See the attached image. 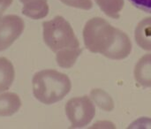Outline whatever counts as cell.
Masks as SVG:
<instances>
[{
	"mask_svg": "<svg viewBox=\"0 0 151 129\" xmlns=\"http://www.w3.org/2000/svg\"><path fill=\"white\" fill-rule=\"evenodd\" d=\"M23 19L17 15H6L0 19V51L8 49L22 34Z\"/></svg>",
	"mask_w": 151,
	"mask_h": 129,
	"instance_id": "7a4b0ae2",
	"label": "cell"
},
{
	"mask_svg": "<svg viewBox=\"0 0 151 129\" xmlns=\"http://www.w3.org/2000/svg\"><path fill=\"white\" fill-rule=\"evenodd\" d=\"M48 6L46 1H34L25 4L22 13L29 18L38 19L47 15Z\"/></svg>",
	"mask_w": 151,
	"mask_h": 129,
	"instance_id": "8992f818",
	"label": "cell"
},
{
	"mask_svg": "<svg viewBox=\"0 0 151 129\" xmlns=\"http://www.w3.org/2000/svg\"><path fill=\"white\" fill-rule=\"evenodd\" d=\"M12 0H0V19H2V15L4 12L12 4Z\"/></svg>",
	"mask_w": 151,
	"mask_h": 129,
	"instance_id": "ba28073f",
	"label": "cell"
},
{
	"mask_svg": "<svg viewBox=\"0 0 151 129\" xmlns=\"http://www.w3.org/2000/svg\"><path fill=\"white\" fill-rule=\"evenodd\" d=\"M21 107V101L15 93L0 94V116H12Z\"/></svg>",
	"mask_w": 151,
	"mask_h": 129,
	"instance_id": "277c9868",
	"label": "cell"
},
{
	"mask_svg": "<svg viewBox=\"0 0 151 129\" xmlns=\"http://www.w3.org/2000/svg\"><path fill=\"white\" fill-rule=\"evenodd\" d=\"M21 3L23 4H27V3H29V2H34V1H46V0H19Z\"/></svg>",
	"mask_w": 151,
	"mask_h": 129,
	"instance_id": "9c48e42d",
	"label": "cell"
},
{
	"mask_svg": "<svg viewBox=\"0 0 151 129\" xmlns=\"http://www.w3.org/2000/svg\"><path fill=\"white\" fill-rule=\"evenodd\" d=\"M14 77L15 71L12 62L5 58H0V92L10 89Z\"/></svg>",
	"mask_w": 151,
	"mask_h": 129,
	"instance_id": "5b68a950",
	"label": "cell"
},
{
	"mask_svg": "<svg viewBox=\"0 0 151 129\" xmlns=\"http://www.w3.org/2000/svg\"><path fill=\"white\" fill-rule=\"evenodd\" d=\"M42 26L43 38L46 44L52 50H57L66 38V23L60 17H57L50 21L43 22Z\"/></svg>",
	"mask_w": 151,
	"mask_h": 129,
	"instance_id": "3957f363",
	"label": "cell"
},
{
	"mask_svg": "<svg viewBox=\"0 0 151 129\" xmlns=\"http://www.w3.org/2000/svg\"><path fill=\"white\" fill-rule=\"evenodd\" d=\"M35 97L45 104L60 100L69 89L65 75L53 70H43L36 73L32 80Z\"/></svg>",
	"mask_w": 151,
	"mask_h": 129,
	"instance_id": "6da1fadb",
	"label": "cell"
},
{
	"mask_svg": "<svg viewBox=\"0 0 151 129\" xmlns=\"http://www.w3.org/2000/svg\"><path fill=\"white\" fill-rule=\"evenodd\" d=\"M134 7L151 14V0H128Z\"/></svg>",
	"mask_w": 151,
	"mask_h": 129,
	"instance_id": "52a82bcc",
	"label": "cell"
}]
</instances>
